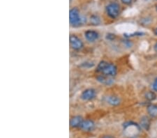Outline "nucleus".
Instances as JSON below:
<instances>
[{
  "label": "nucleus",
  "mask_w": 157,
  "mask_h": 138,
  "mask_svg": "<svg viewBox=\"0 0 157 138\" xmlns=\"http://www.w3.org/2000/svg\"><path fill=\"white\" fill-rule=\"evenodd\" d=\"M124 127V133L128 137L136 136L140 132L139 125L134 123H126Z\"/></svg>",
  "instance_id": "nucleus-1"
},
{
  "label": "nucleus",
  "mask_w": 157,
  "mask_h": 138,
  "mask_svg": "<svg viewBox=\"0 0 157 138\" xmlns=\"http://www.w3.org/2000/svg\"><path fill=\"white\" fill-rule=\"evenodd\" d=\"M107 12L111 17H117L120 13V6L116 3H111L107 6Z\"/></svg>",
  "instance_id": "nucleus-2"
},
{
  "label": "nucleus",
  "mask_w": 157,
  "mask_h": 138,
  "mask_svg": "<svg viewBox=\"0 0 157 138\" xmlns=\"http://www.w3.org/2000/svg\"><path fill=\"white\" fill-rule=\"evenodd\" d=\"M99 68L101 69V71L104 72L105 74L113 75L115 74L116 73V69L113 65L104 64V63H101L99 66Z\"/></svg>",
  "instance_id": "nucleus-3"
},
{
  "label": "nucleus",
  "mask_w": 157,
  "mask_h": 138,
  "mask_svg": "<svg viewBox=\"0 0 157 138\" xmlns=\"http://www.w3.org/2000/svg\"><path fill=\"white\" fill-rule=\"evenodd\" d=\"M80 17L79 16V13L77 9H73L70 11V21L72 24H77L80 22Z\"/></svg>",
  "instance_id": "nucleus-4"
},
{
  "label": "nucleus",
  "mask_w": 157,
  "mask_h": 138,
  "mask_svg": "<svg viewBox=\"0 0 157 138\" xmlns=\"http://www.w3.org/2000/svg\"><path fill=\"white\" fill-rule=\"evenodd\" d=\"M80 127L81 129L84 130H92L94 129V123L92 121L87 120V121L82 122Z\"/></svg>",
  "instance_id": "nucleus-5"
},
{
  "label": "nucleus",
  "mask_w": 157,
  "mask_h": 138,
  "mask_svg": "<svg viewBox=\"0 0 157 138\" xmlns=\"http://www.w3.org/2000/svg\"><path fill=\"white\" fill-rule=\"evenodd\" d=\"M140 125L143 129L146 130H148L150 127V121L147 117H144L141 119L140 121Z\"/></svg>",
  "instance_id": "nucleus-6"
},
{
  "label": "nucleus",
  "mask_w": 157,
  "mask_h": 138,
  "mask_svg": "<svg viewBox=\"0 0 157 138\" xmlns=\"http://www.w3.org/2000/svg\"><path fill=\"white\" fill-rule=\"evenodd\" d=\"M147 112L151 117H155L157 116V105H151L147 107Z\"/></svg>",
  "instance_id": "nucleus-7"
},
{
  "label": "nucleus",
  "mask_w": 157,
  "mask_h": 138,
  "mask_svg": "<svg viewBox=\"0 0 157 138\" xmlns=\"http://www.w3.org/2000/svg\"><path fill=\"white\" fill-rule=\"evenodd\" d=\"M82 119L81 118L79 117H76L73 118V119L71 120L70 124L72 127H78V126H80L81 124H82Z\"/></svg>",
  "instance_id": "nucleus-8"
},
{
  "label": "nucleus",
  "mask_w": 157,
  "mask_h": 138,
  "mask_svg": "<svg viewBox=\"0 0 157 138\" xmlns=\"http://www.w3.org/2000/svg\"><path fill=\"white\" fill-rule=\"evenodd\" d=\"M71 43L73 47H74V48H80L82 46V43H81L80 40L74 36L71 38Z\"/></svg>",
  "instance_id": "nucleus-9"
},
{
  "label": "nucleus",
  "mask_w": 157,
  "mask_h": 138,
  "mask_svg": "<svg viewBox=\"0 0 157 138\" xmlns=\"http://www.w3.org/2000/svg\"><path fill=\"white\" fill-rule=\"evenodd\" d=\"M86 37L89 41H94L97 38V34H96L94 32H88L86 34Z\"/></svg>",
  "instance_id": "nucleus-10"
},
{
  "label": "nucleus",
  "mask_w": 157,
  "mask_h": 138,
  "mask_svg": "<svg viewBox=\"0 0 157 138\" xmlns=\"http://www.w3.org/2000/svg\"><path fill=\"white\" fill-rule=\"evenodd\" d=\"M94 96V92L93 91H91V90H89V91H86L84 94L82 95V97L84 98L85 99H90Z\"/></svg>",
  "instance_id": "nucleus-11"
},
{
  "label": "nucleus",
  "mask_w": 157,
  "mask_h": 138,
  "mask_svg": "<svg viewBox=\"0 0 157 138\" xmlns=\"http://www.w3.org/2000/svg\"><path fill=\"white\" fill-rule=\"evenodd\" d=\"M146 99L149 100H153L156 99V94L152 91H149L145 94Z\"/></svg>",
  "instance_id": "nucleus-12"
},
{
  "label": "nucleus",
  "mask_w": 157,
  "mask_h": 138,
  "mask_svg": "<svg viewBox=\"0 0 157 138\" xmlns=\"http://www.w3.org/2000/svg\"><path fill=\"white\" fill-rule=\"evenodd\" d=\"M109 103L112 105H117L120 103V99L117 97H110L108 100Z\"/></svg>",
  "instance_id": "nucleus-13"
},
{
  "label": "nucleus",
  "mask_w": 157,
  "mask_h": 138,
  "mask_svg": "<svg viewBox=\"0 0 157 138\" xmlns=\"http://www.w3.org/2000/svg\"><path fill=\"white\" fill-rule=\"evenodd\" d=\"M152 87H153V89L154 90V91H157V77L155 79V80H154L153 85H152Z\"/></svg>",
  "instance_id": "nucleus-14"
},
{
  "label": "nucleus",
  "mask_w": 157,
  "mask_h": 138,
  "mask_svg": "<svg viewBox=\"0 0 157 138\" xmlns=\"http://www.w3.org/2000/svg\"><path fill=\"white\" fill-rule=\"evenodd\" d=\"M121 2L125 4H130L132 2V0H121Z\"/></svg>",
  "instance_id": "nucleus-15"
},
{
  "label": "nucleus",
  "mask_w": 157,
  "mask_h": 138,
  "mask_svg": "<svg viewBox=\"0 0 157 138\" xmlns=\"http://www.w3.org/2000/svg\"><path fill=\"white\" fill-rule=\"evenodd\" d=\"M102 138H115L113 136H110V135H105V136H103Z\"/></svg>",
  "instance_id": "nucleus-16"
},
{
  "label": "nucleus",
  "mask_w": 157,
  "mask_h": 138,
  "mask_svg": "<svg viewBox=\"0 0 157 138\" xmlns=\"http://www.w3.org/2000/svg\"><path fill=\"white\" fill-rule=\"evenodd\" d=\"M154 49H155V51L157 52V43L155 44V46H154Z\"/></svg>",
  "instance_id": "nucleus-17"
},
{
  "label": "nucleus",
  "mask_w": 157,
  "mask_h": 138,
  "mask_svg": "<svg viewBox=\"0 0 157 138\" xmlns=\"http://www.w3.org/2000/svg\"><path fill=\"white\" fill-rule=\"evenodd\" d=\"M154 34H155V35H156V36H157V27L154 30Z\"/></svg>",
  "instance_id": "nucleus-18"
},
{
  "label": "nucleus",
  "mask_w": 157,
  "mask_h": 138,
  "mask_svg": "<svg viewBox=\"0 0 157 138\" xmlns=\"http://www.w3.org/2000/svg\"><path fill=\"white\" fill-rule=\"evenodd\" d=\"M156 11H157V5L156 6Z\"/></svg>",
  "instance_id": "nucleus-19"
}]
</instances>
